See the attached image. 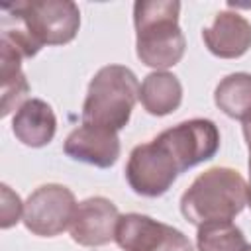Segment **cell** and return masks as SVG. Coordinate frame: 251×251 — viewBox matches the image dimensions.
I'll return each instance as SVG.
<instances>
[{
	"mask_svg": "<svg viewBox=\"0 0 251 251\" xmlns=\"http://www.w3.org/2000/svg\"><path fill=\"white\" fill-rule=\"evenodd\" d=\"M63 151L75 161L108 169L118 161L122 147L118 131L94 124H80L67 135Z\"/></svg>",
	"mask_w": 251,
	"mask_h": 251,
	"instance_id": "10",
	"label": "cell"
},
{
	"mask_svg": "<svg viewBox=\"0 0 251 251\" xmlns=\"http://www.w3.org/2000/svg\"><path fill=\"white\" fill-rule=\"evenodd\" d=\"M0 226L2 229H8L12 226H16L20 222V218L24 216V204L20 200V196L16 192H12V188L8 184H2V206H0Z\"/></svg>",
	"mask_w": 251,
	"mask_h": 251,
	"instance_id": "17",
	"label": "cell"
},
{
	"mask_svg": "<svg viewBox=\"0 0 251 251\" xmlns=\"http://www.w3.org/2000/svg\"><path fill=\"white\" fill-rule=\"evenodd\" d=\"M114 241L124 251H194L180 229L135 212L120 216Z\"/></svg>",
	"mask_w": 251,
	"mask_h": 251,
	"instance_id": "8",
	"label": "cell"
},
{
	"mask_svg": "<svg viewBox=\"0 0 251 251\" xmlns=\"http://www.w3.org/2000/svg\"><path fill=\"white\" fill-rule=\"evenodd\" d=\"M214 102L233 120H251V75L231 73L224 76L214 90Z\"/></svg>",
	"mask_w": 251,
	"mask_h": 251,
	"instance_id": "15",
	"label": "cell"
},
{
	"mask_svg": "<svg viewBox=\"0 0 251 251\" xmlns=\"http://www.w3.org/2000/svg\"><path fill=\"white\" fill-rule=\"evenodd\" d=\"M243 137H245V143H247V149L251 151V120L243 122Z\"/></svg>",
	"mask_w": 251,
	"mask_h": 251,
	"instance_id": "18",
	"label": "cell"
},
{
	"mask_svg": "<svg viewBox=\"0 0 251 251\" xmlns=\"http://www.w3.org/2000/svg\"><path fill=\"white\" fill-rule=\"evenodd\" d=\"M139 100V82L131 69L106 65L90 80L82 104V124H94L120 131L127 126Z\"/></svg>",
	"mask_w": 251,
	"mask_h": 251,
	"instance_id": "3",
	"label": "cell"
},
{
	"mask_svg": "<svg viewBox=\"0 0 251 251\" xmlns=\"http://www.w3.org/2000/svg\"><path fill=\"white\" fill-rule=\"evenodd\" d=\"M247 204L251 208V151H249V182H247Z\"/></svg>",
	"mask_w": 251,
	"mask_h": 251,
	"instance_id": "19",
	"label": "cell"
},
{
	"mask_svg": "<svg viewBox=\"0 0 251 251\" xmlns=\"http://www.w3.org/2000/svg\"><path fill=\"white\" fill-rule=\"evenodd\" d=\"M198 251H245L247 239L233 222H208L198 226Z\"/></svg>",
	"mask_w": 251,
	"mask_h": 251,
	"instance_id": "16",
	"label": "cell"
},
{
	"mask_svg": "<svg viewBox=\"0 0 251 251\" xmlns=\"http://www.w3.org/2000/svg\"><path fill=\"white\" fill-rule=\"evenodd\" d=\"M178 175L180 171L173 155L159 137L133 147L126 165V178L129 188L135 194L147 198L165 194Z\"/></svg>",
	"mask_w": 251,
	"mask_h": 251,
	"instance_id": "5",
	"label": "cell"
},
{
	"mask_svg": "<svg viewBox=\"0 0 251 251\" xmlns=\"http://www.w3.org/2000/svg\"><path fill=\"white\" fill-rule=\"evenodd\" d=\"M245 251H251V245H247V249H245Z\"/></svg>",
	"mask_w": 251,
	"mask_h": 251,
	"instance_id": "21",
	"label": "cell"
},
{
	"mask_svg": "<svg viewBox=\"0 0 251 251\" xmlns=\"http://www.w3.org/2000/svg\"><path fill=\"white\" fill-rule=\"evenodd\" d=\"M22 55L16 53L12 47L0 43V78H2V102L0 114L8 116L12 110H18L25 96L29 94L27 78L22 71Z\"/></svg>",
	"mask_w": 251,
	"mask_h": 251,
	"instance_id": "14",
	"label": "cell"
},
{
	"mask_svg": "<svg viewBox=\"0 0 251 251\" xmlns=\"http://www.w3.org/2000/svg\"><path fill=\"white\" fill-rule=\"evenodd\" d=\"M139 102L151 116H167L182 102L180 80L167 71L149 73L139 86Z\"/></svg>",
	"mask_w": 251,
	"mask_h": 251,
	"instance_id": "13",
	"label": "cell"
},
{
	"mask_svg": "<svg viewBox=\"0 0 251 251\" xmlns=\"http://www.w3.org/2000/svg\"><path fill=\"white\" fill-rule=\"evenodd\" d=\"M12 10L29 35L43 45H65L80 27V10L71 0H20L4 4Z\"/></svg>",
	"mask_w": 251,
	"mask_h": 251,
	"instance_id": "4",
	"label": "cell"
},
{
	"mask_svg": "<svg viewBox=\"0 0 251 251\" xmlns=\"http://www.w3.org/2000/svg\"><path fill=\"white\" fill-rule=\"evenodd\" d=\"M76 210V198L63 184H41L24 202V226L39 237H55L69 229Z\"/></svg>",
	"mask_w": 251,
	"mask_h": 251,
	"instance_id": "6",
	"label": "cell"
},
{
	"mask_svg": "<svg viewBox=\"0 0 251 251\" xmlns=\"http://www.w3.org/2000/svg\"><path fill=\"white\" fill-rule=\"evenodd\" d=\"M208 51L220 59H237L251 47V24L237 12H218L212 25L202 29Z\"/></svg>",
	"mask_w": 251,
	"mask_h": 251,
	"instance_id": "11",
	"label": "cell"
},
{
	"mask_svg": "<svg viewBox=\"0 0 251 251\" xmlns=\"http://www.w3.org/2000/svg\"><path fill=\"white\" fill-rule=\"evenodd\" d=\"M12 131L16 139L27 147H43L51 143L57 131L53 108L41 98L25 100L12 118Z\"/></svg>",
	"mask_w": 251,
	"mask_h": 251,
	"instance_id": "12",
	"label": "cell"
},
{
	"mask_svg": "<svg viewBox=\"0 0 251 251\" xmlns=\"http://www.w3.org/2000/svg\"><path fill=\"white\" fill-rule=\"evenodd\" d=\"M180 4L175 0H139L133 4L137 59L157 71L175 67L186 49L178 27Z\"/></svg>",
	"mask_w": 251,
	"mask_h": 251,
	"instance_id": "1",
	"label": "cell"
},
{
	"mask_svg": "<svg viewBox=\"0 0 251 251\" xmlns=\"http://www.w3.org/2000/svg\"><path fill=\"white\" fill-rule=\"evenodd\" d=\"M245 206L247 182L229 167L200 173L180 196V212L196 227L208 222H231Z\"/></svg>",
	"mask_w": 251,
	"mask_h": 251,
	"instance_id": "2",
	"label": "cell"
},
{
	"mask_svg": "<svg viewBox=\"0 0 251 251\" xmlns=\"http://www.w3.org/2000/svg\"><path fill=\"white\" fill-rule=\"evenodd\" d=\"M120 212L116 204L104 196H90L76 204L69 233L82 247H102L116 239Z\"/></svg>",
	"mask_w": 251,
	"mask_h": 251,
	"instance_id": "9",
	"label": "cell"
},
{
	"mask_svg": "<svg viewBox=\"0 0 251 251\" xmlns=\"http://www.w3.org/2000/svg\"><path fill=\"white\" fill-rule=\"evenodd\" d=\"M173 155L180 173L210 161L220 149V131L212 120L194 118L180 122L157 135Z\"/></svg>",
	"mask_w": 251,
	"mask_h": 251,
	"instance_id": "7",
	"label": "cell"
},
{
	"mask_svg": "<svg viewBox=\"0 0 251 251\" xmlns=\"http://www.w3.org/2000/svg\"><path fill=\"white\" fill-rule=\"evenodd\" d=\"M229 8H249L251 10V2H227Z\"/></svg>",
	"mask_w": 251,
	"mask_h": 251,
	"instance_id": "20",
	"label": "cell"
}]
</instances>
